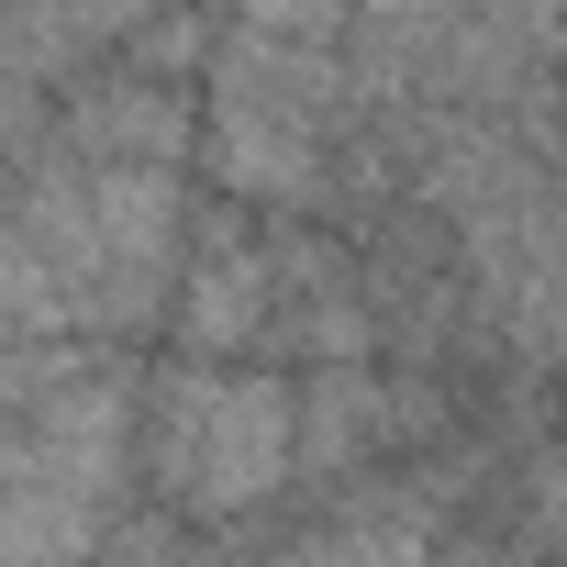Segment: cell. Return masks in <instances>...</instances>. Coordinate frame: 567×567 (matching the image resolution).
<instances>
[{
    "label": "cell",
    "mask_w": 567,
    "mask_h": 567,
    "mask_svg": "<svg viewBox=\"0 0 567 567\" xmlns=\"http://www.w3.org/2000/svg\"><path fill=\"white\" fill-rule=\"evenodd\" d=\"M156 412V478L178 512H245L290 467V401L267 379H178Z\"/></svg>",
    "instance_id": "6da1fadb"
},
{
    "label": "cell",
    "mask_w": 567,
    "mask_h": 567,
    "mask_svg": "<svg viewBox=\"0 0 567 567\" xmlns=\"http://www.w3.org/2000/svg\"><path fill=\"white\" fill-rule=\"evenodd\" d=\"M334 12H346V0H245V34H290V45H301V34H323Z\"/></svg>",
    "instance_id": "7a4b0ae2"
}]
</instances>
